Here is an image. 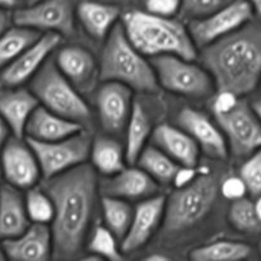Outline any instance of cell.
Returning <instances> with one entry per match:
<instances>
[{"mask_svg": "<svg viewBox=\"0 0 261 261\" xmlns=\"http://www.w3.org/2000/svg\"><path fill=\"white\" fill-rule=\"evenodd\" d=\"M214 117L233 157L246 158L261 148V122L241 97L228 109L214 112Z\"/></svg>", "mask_w": 261, "mask_h": 261, "instance_id": "8", "label": "cell"}, {"mask_svg": "<svg viewBox=\"0 0 261 261\" xmlns=\"http://www.w3.org/2000/svg\"><path fill=\"white\" fill-rule=\"evenodd\" d=\"M41 32L32 28L17 25L9 27L0 36V70L9 65L20 53L32 45Z\"/></svg>", "mask_w": 261, "mask_h": 261, "instance_id": "29", "label": "cell"}, {"mask_svg": "<svg viewBox=\"0 0 261 261\" xmlns=\"http://www.w3.org/2000/svg\"><path fill=\"white\" fill-rule=\"evenodd\" d=\"M27 190L24 205L30 222L50 226L54 218V212H55L51 196L48 195L45 189L37 188L36 185Z\"/></svg>", "mask_w": 261, "mask_h": 261, "instance_id": "33", "label": "cell"}, {"mask_svg": "<svg viewBox=\"0 0 261 261\" xmlns=\"http://www.w3.org/2000/svg\"><path fill=\"white\" fill-rule=\"evenodd\" d=\"M89 157L92 166L105 176H112L125 168V147L110 137H97L91 143Z\"/></svg>", "mask_w": 261, "mask_h": 261, "instance_id": "25", "label": "cell"}, {"mask_svg": "<svg viewBox=\"0 0 261 261\" xmlns=\"http://www.w3.org/2000/svg\"><path fill=\"white\" fill-rule=\"evenodd\" d=\"M98 69L102 82H119L145 93L157 92L160 87L150 61L133 46L121 24L115 25L106 37Z\"/></svg>", "mask_w": 261, "mask_h": 261, "instance_id": "4", "label": "cell"}, {"mask_svg": "<svg viewBox=\"0 0 261 261\" xmlns=\"http://www.w3.org/2000/svg\"><path fill=\"white\" fill-rule=\"evenodd\" d=\"M249 2L254 8V12H256L261 17V0H249Z\"/></svg>", "mask_w": 261, "mask_h": 261, "instance_id": "43", "label": "cell"}, {"mask_svg": "<svg viewBox=\"0 0 261 261\" xmlns=\"http://www.w3.org/2000/svg\"><path fill=\"white\" fill-rule=\"evenodd\" d=\"M38 105V99L28 89L10 87L0 91V116L17 138L24 137L28 119Z\"/></svg>", "mask_w": 261, "mask_h": 261, "instance_id": "21", "label": "cell"}, {"mask_svg": "<svg viewBox=\"0 0 261 261\" xmlns=\"http://www.w3.org/2000/svg\"><path fill=\"white\" fill-rule=\"evenodd\" d=\"M99 188L103 195L125 200H143L155 195L160 185L140 167H125L120 172L109 176Z\"/></svg>", "mask_w": 261, "mask_h": 261, "instance_id": "20", "label": "cell"}, {"mask_svg": "<svg viewBox=\"0 0 261 261\" xmlns=\"http://www.w3.org/2000/svg\"><path fill=\"white\" fill-rule=\"evenodd\" d=\"M251 107H252V110L255 111V114H256V116L259 117V120L261 122V98L255 99V101L252 102Z\"/></svg>", "mask_w": 261, "mask_h": 261, "instance_id": "41", "label": "cell"}, {"mask_svg": "<svg viewBox=\"0 0 261 261\" xmlns=\"http://www.w3.org/2000/svg\"><path fill=\"white\" fill-rule=\"evenodd\" d=\"M4 259H7V256H5V254H4V250H3L2 245H0V261H2V260H4Z\"/></svg>", "mask_w": 261, "mask_h": 261, "instance_id": "45", "label": "cell"}, {"mask_svg": "<svg viewBox=\"0 0 261 261\" xmlns=\"http://www.w3.org/2000/svg\"><path fill=\"white\" fill-rule=\"evenodd\" d=\"M252 250L244 242L221 240L203 245L190 252V259L195 261H237L251 255Z\"/></svg>", "mask_w": 261, "mask_h": 261, "instance_id": "28", "label": "cell"}, {"mask_svg": "<svg viewBox=\"0 0 261 261\" xmlns=\"http://www.w3.org/2000/svg\"><path fill=\"white\" fill-rule=\"evenodd\" d=\"M232 0H181L180 13L191 20L208 17Z\"/></svg>", "mask_w": 261, "mask_h": 261, "instance_id": "35", "label": "cell"}, {"mask_svg": "<svg viewBox=\"0 0 261 261\" xmlns=\"http://www.w3.org/2000/svg\"><path fill=\"white\" fill-rule=\"evenodd\" d=\"M31 91L50 111L83 125L91 111L82 93L60 73L54 60H47L31 82Z\"/></svg>", "mask_w": 261, "mask_h": 261, "instance_id": "6", "label": "cell"}, {"mask_svg": "<svg viewBox=\"0 0 261 261\" xmlns=\"http://www.w3.org/2000/svg\"><path fill=\"white\" fill-rule=\"evenodd\" d=\"M252 15L254 8L249 0H232L208 17L191 20L188 30L196 48H203L241 28Z\"/></svg>", "mask_w": 261, "mask_h": 261, "instance_id": "10", "label": "cell"}, {"mask_svg": "<svg viewBox=\"0 0 261 261\" xmlns=\"http://www.w3.org/2000/svg\"><path fill=\"white\" fill-rule=\"evenodd\" d=\"M165 205V196L153 195L140 200L133 212L129 228L121 239V250L124 254L137 251L152 239L155 231L162 226Z\"/></svg>", "mask_w": 261, "mask_h": 261, "instance_id": "15", "label": "cell"}, {"mask_svg": "<svg viewBox=\"0 0 261 261\" xmlns=\"http://www.w3.org/2000/svg\"><path fill=\"white\" fill-rule=\"evenodd\" d=\"M126 142H125V155L126 161L134 165L140 152L147 145L148 139L152 135V122L144 107L139 102L133 103L132 114L126 122Z\"/></svg>", "mask_w": 261, "mask_h": 261, "instance_id": "26", "label": "cell"}, {"mask_svg": "<svg viewBox=\"0 0 261 261\" xmlns=\"http://www.w3.org/2000/svg\"><path fill=\"white\" fill-rule=\"evenodd\" d=\"M27 143L37 158L41 175L50 178L86 163L89 158L92 140L82 130L81 133L60 140L37 142L27 139Z\"/></svg>", "mask_w": 261, "mask_h": 261, "instance_id": "9", "label": "cell"}, {"mask_svg": "<svg viewBox=\"0 0 261 261\" xmlns=\"http://www.w3.org/2000/svg\"><path fill=\"white\" fill-rule=\"evenodd\" d=\"M158 86L172 93L190 98L211 96L214 82L203 65L176 55H160L150 58Z\"/></svg>", "mask_w": 261, "mask_h": 261, "instance_id": "7", "label": "cell"}, {"mask_svg": "<svg viewBox=\"0 0 261 261\" xmlns=\"http://www.w3.org/2000/svg\"><path fill=\"white\" fill-rule=\"evenodd\" d=\"M88 252L92 256L88 259H105L110 261H120L124 259L121 244L119 237L112 233L106 226H98L92 231L88 241Z\"/></svg>", "mask_w": 261, "mask_h": 261, "instance_id": "31", "label": "cell"}, {"mask_svg": "<svg viewBox=\"0 0 261 261\" xmlns=\"http://www.w3.org/2000/svg\"><path fill=\"white\" fill-rule=\"evenodd\" d=\"M228 222L242 233L255 234L261 232V222L255 203L246 196L232 200L228 209Z\"/></svg>", "mask_w": 261, "mask_h": 261, "instance_id": "32", "label": "cell"}, {"mask_svg": "<svg viewBox=\"0 0 261 261\" xmlns=\"http://www.w3.org/2000/svg\"><path fill=\"white\" fill-rule=\"evenodd\" d=\"M75 13L86 32L96 40L106 38L120 17L119 8L97 2H82Z\"/></svg>", "mask_w": 261, "mask_h": 261, "instance_id": "24", "label": "cell"}, {"mask_svg": "<svg viewBox=\"0 0 261 261\" xmlns=\"http://www.w3.org/2000/svg\"><path fill=\"white\" fill-rule=\"evenodd\" d=\"M121 25L133 46L148 58L176 55L194 60L198 55L189 30L173 18L133 10L124 15Z\"/></svg>", "mask_w": 261, "mask_h": 261, "instance_id": "3", "label": "cell"}, {"mask_svg": "<svg viewBox=\"0 0 261 261\" xmlns=\"http://www.w3.org/2000/svg\"><path fill=\"white\" fill-rule=\"evenodd\" d=\"M2 172L9 185L17 189H30L38 182L41 170L37 158L28 143L22 138L8 139L2 148Z\"/></svg>", "mask_w": 261, "mask_h": 261, "instance_id": "13", "label": "cell"}, {"mask_svg": "<svg viewBox=\"0 0 261 261\" xmlns=\"http://www.w3.org/2000/svg\"><path fill=\"white\" fill-rule=\"evenodd\" d=\"M61 42L59 33L46 32L0 70V87H20L31 81Z\"/></svg>", "mask_w": 261, "mask_h": 261, "instance_id": "12", "label": "cell"}, {"mask_svg": "<svg viewBox=\"0 0 261 261\" xmlns=\"http://www.w3.org/2000/svg\"><path fill=\"white\" fill-rule=\"evenodd\" d=\"M9 127L5 124V121L3 120V117L0 116V150L4 147V144L7 143V140L9 139Z\"/></svg>", "mask_w": 261, "mask_h": 261, "instance_id": "39", "label": "cell"}, {"mask_svg": "<svg viewBox=\"0 0 261 261\" xmlns=\"http://www.w3.org/2000/svg\"><path fill=\"white\" fill-rule=\"evenodd\" d=\"M101 206L105 226L121 240L129 228L134 208L130 205L129 200L110 195H103L101 199Z\"/></svg>", "mask_w": 261, "mask_h": 261, "instance_id": "30", "label": "cell"}, {"mask_svg": "<svg viewBox=\"0 0 261 261\" xmlns=\"http://www.w3.org/2000/svg\"><path fill=\"white\" fill-rule=\"evenodd\" d=\"M74 0H38L13 13V23L38 32L68 36L74 32Z\"/></svg>", "mask_w": 261, "mask_h": 261, "instance_id": "11", "label": "cell"}, {"mask_svg": "<svg viewBox=\"0 0 261 261\" xmlns=\"http://www.w3.org/2000/svg\"><path fill=\"white\" fill-rule=\"evenodd\" d=\"M133 89L119 82H103L97 89L99 122L107 133L117 134L126 126L133 109Z\"/></svg>", "mask_w": 261, "mask_h": 261, "instance_id": "14", "label": "cell"}, {"mask_svg": "<svg viewBox=\"0 0 261 261\" xmlns=\"http://www.w3.org/2000/svg\"><path fill=\"white\" fill-rule=\"evenodd\" d=\"M38 2V0H27V4H32V3Z\"/></svg>", "mask_w": 261, "mask_h": 261, "instance_id": "46", "label": "cell"}, {"mask_svg": "<svg viewBox=\"0 0 261 261\" xmlns=\"http://www.w3.org/2000/svg\"><path fill=\"white\" fill-rule=\"evenodd\" d=\"M259 251H260V255H261V242H260V245H259Z\"/></svg>", "mask_w": 261, "mask_h": 261, "instance_id": "48", "label": "cell"}, {"mask_svg": "<svg viewBox=\"0 0 261 261\" xmlns=\"http://www.w3.org/2000/svg\"><path fill=\"white\" fill-rule=\"evenodd\" d=\"M30 224L19 189L9 184L0 186V240L4 241L18 236Z\"/></svg>", "mask_w": 261, "mask_h": 261, "instance_id": "23", "label": "cell"}, {"mask_svg": "<svg viewBox=\"0 0 261 261\" xmlns=\"http://www.w3.org/2000/svg\"><path fill=\"white\" fill-rule=\"evenodd\" d=\"M145 12L160 17L172 18L181 9V0H145Z\"/></svg>", "mask_w": 261, "mask_h": 261, "instance_id": "36", "label": "cell"}, {"mask_svg": "<svg viewBox=\"0 0 261 261\" xmlns=\"http://www.w3.org/2000/svg\"><path fill=\"white\" fill-rule=\"evenodd\" d=\"M42 188L55 209L50 223L54 257L73 259L83 249L96 211L99 189L96 170L83 163L45 178Z\"/></svg>", "mask_w": 261, "mask_h": 261, "instance_id": "1", "label": "cell"}, {"mask_svg": "<svg viewBox=\"0 0 261 261\" xmlns=\"http://www.w3.org/2000/svg\"><path fill=\"white\" fill-rule=\"evenodd\" d=\"M218 191V181L211 173L194 177L190 182L178 186L166 199L163 231L178 233L200 223L211 213Z\"/></svg>", "mask_w": 261, "mask_h": 261, "instance_id": "5", "label": "cell"}, {"mask_svg": "<svg viewBox=\"0 0 261 261\" xmlns=\"http://www.w3.org/2000/svg\"><path fill=\"white\" fill-rule=\"evenodd\" d=\"M240 177L250 195H261V148L246 157L240 168Z\"/></svg>", "mask_w": 261, "mask_h": 261, "instance_id": "34", "label": "cell"}, {"mask_svg": "<svg viewBox=\"0 0 261 261\" xmlns=\"http://www.w3.org/2000/svg\"><path fill=\"white\" fill-rule=\"evenodd\" d=\"M222 195L228 200H236V199L244 198L247 194L246 186H245L244 181L241 180L240 176H233V177H228L222 182L221 185Z\"/></svg>", "mask_w": 261, "mask_h": 261, "instance_id": "37", "label": "cell"}, {"mask_svg": "<svg viewBox=\"0 0 261 261\" xmlns=\"http://www.w3.org/2000/svg\"><path fill=\"white\" fill-rule=\"evenodd\" d=\"M152 143L178 166L186 168H195L199 162L200 148L195 140L180 126L162 124L154 127L152 132Z\"/></svg>", "mask_w": 261, "mask_h": 261, "instance_id": "19", "label": "cell"}, {"mask_svg": "<svg viewBox=\"0 0 261 261\" xmlns=\"http://www.w3.org/2000/svg\"><path fill=\"white\" fill-rule=\"evenodd\" d=\"M177 124L198 144L200 150L214 160H224L228 155V145L223 133L206 115L191 107L178 112Z\"/></svg>", "mask_w": 261, "mask_h": 261, "instance_id": "17", "label": "cell"}, {"mask_svg": "<svg viewBox=\"0 0 261 261\" xmlns=\"http://www.w3.org/2000/svg\"><path fill=\"white\" fill-rule=\"evenodd\" d=\"M83 125L60 116L46 107L38 105L25 125L27 139L37 142H54L81 133Z\"/></svg>", "mask_w": 261, "mask_h": 261, "instance_id": "22", "label": "cell"}, {"mask_svg": "<svg viewBox=\"0 0 261 261\" xmlns=\"http://www.w3.org/2000/svg\"><path fill=\"white\" fill-rule=\"evenodd\" d=\"M54 63L81 93L93 91L99 78V69L91 51L79 45L65 46L58 51Z\"/></svg>", "mask_w": 261, "mask_h": 261, "instance_id": "16", "label": "cell"}, {"mask_svg": "<svg viewBox=\"0 0 261 261\" xmlns=\"http://www.w3.org/2000/svg\"><path fill=\"white\" fill-rule=\"evenodd\" d=\"M145 261H168L170 257L165 254H160V252H153V254H149L148 256L144 257Z\"/></svg>", "mask_w": 261, "mask_h": 261, "instance_id": "40", "label": "cell"}, {"mask_svg": "<svg viewBox=\"0 0 261 261\" xmlns=\"http://www.w3.org/2000/svg\"><path fill=\"white\" fill-rule=\"evenodd\" d=\"M260 86H261V82H260Z\"/></svg>", "mask_w": 261, "mask_h": 261, "instance_id": "49", "label": "cell"}, {"mask_svg": "<svg viewBox=\"0 0 261 261\" xmlns=\"http://www.w3.org/2000/svg\"><path fill=\"white\" fill-rule=\"evenodd\" d=\"M201 64L218 91L239 97L261 82V22H247L234 32L201 48Z\"/></svg>", "mask_w": 261, "mask_h": 261, "instance_id": "2", "label": "cell"}, {"mask_svg": "<svg viewBox=\"0 0 261 261\" xmlns=\"http://www.w3.org/2000/svg\"><path fill=\"white\" fill-rule=\"evenodd\" d=\"M12 15L7 12V9L4 8H0V36L10 27V23H12Z\"/></svg>", "mask_w": 261, "mask_h": 261, "instance_id": "38", "label": "cell"}, {"mask_svg": "<svg viewBox=\"0 0 261 261\" xmlns=\"http://www.w3.org/2000/svg\"><path fill=\"white\" fill-rule=\"evenodd\" d=\"M2 247L7 259L45 261L53 255V236L48 224L32 223L20 234L4 240Z\"/></svg>", "mask_w": 261, "mask_h": 261, "instance_id": "18", "label": "cell"}, {"mask_svg": "<svg viewBox=\"0 0 261 261\" xmlns=\"http://www.w3.org/2000/svg\"><path fill=\"white\" fill-rule=\"evenodd\" d=\"M2 175H3V172H2V163H0V178H2Z\"/></svg>", "mask_w": 261, "mask_h": 261, "instance_id": "47", "label": "cell"}, {"mask_svg": "<svg viewBox=\"0 0 261 261\" xmlns=\"http://www.w3.org/2000/svg\"><path fill=\"white\" fill-rule=\"evenodd\" d=\"M255 206H256L257 216H259V219L261 222V195L257 196V200H256V203H255Z\"/></svg>", "mask_w": 261, "mask_h": 261, "instance_id": "44", "label": "cell"}, {"mask_svg": "<svg viewBox=\"0 0 261 261\" xmlns=\"http://www.w3.org/2000/svg\"><path fill=\"white\" fill-rule=\"evenodd\" d=\"M18 0H0V8H4V9H9L17 5Z\"/></svg>", "mask_w": 261, "mask_h": 261, "instance_id": "42", "label": "cell"}, {"mask_svg": "<svg viewBox=\"0 0 261 261\" xmlns=\"http://www.w3.org/2000/svg\"><path fill=\"white\" fill-rule=\"evenodd\" d=\"M138 167L148 173L158 185H167L175 181L181 166L155 145H145L137 162Z\"/></svg>", "mask_w": 261, "mask_h": 261, "instance_id": "27", "label": "cell"}]
</instances>
